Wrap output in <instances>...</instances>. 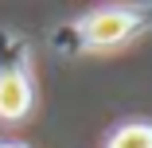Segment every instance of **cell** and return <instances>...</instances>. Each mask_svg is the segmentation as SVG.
Listing matches in <instances>:
<instances>
[{
  "label": "cell",
  "mask_w": 152,
  "mask_h": 148,
  "mask_svg": "<svg viewBox=\"0 0 152 148\" xmlns=\"http://www.w3.org/2000/svg\"><path fill=\"white\" fill-rule=\"evenodd\" d=\"M0 148H27V144H20V140H4Z\"/></svg>",
  "instance_id": "277c9868"
},
{
  "label": "cell",
  "mask_w": 152,
  "mask_h": 148,
  "mask_svg": "<svg viewBox=\"0 0 152 148\" xmlns=\"http://www.w3.org/2000/svg\"><path fill=\"white\" fill-rule=\"evenodd\" d=\"M148 23V8H98L74 23H63L47 35L51 51L55 55H86V51H105V47H117L133 39L140 27Z\"/></svg>",
  "instance_id": "6da1fadb"
},
{
  "label": "cell",
  "mask_w": 152,
  "mask_h": 148,
  "mask_svg": "<svg viewBox=\"0 0 152 148\" xmlns=\"http://www.w3.org/2000/svg\"><path fill=\"white\" fill-rule=\"evenodd\" d=\"M35 105L31 86V47L20 31L0 27V121H23Z\"/></svg>",
  "instance_id": "7a4b0ae2"
},
{
  "label": "cell",
  "mask_w": 152,
  "mask_h": 148,
  "mask_svg": "<svg viewBox=\"0 0 152 148\" xmlns=\"http://www.w3.org/2000/svg\"><path fill=\"white\" fill-rule=\"evenodd\" d=\"M105 148H152V125L148 121H129V125H121Z\"/></svg>",
  "instance_id": "3957f363"
}]
</instances>
